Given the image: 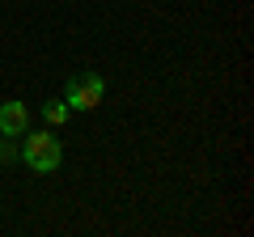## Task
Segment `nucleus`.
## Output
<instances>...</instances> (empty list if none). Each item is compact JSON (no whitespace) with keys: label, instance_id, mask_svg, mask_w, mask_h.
Listing matches in <instances>:
<instances>
[{"label":"nucleus","instance_id":"1","mask_svg":"<svg viewBox=\"0 0 254 237\" xmlns=\"http://www.w3.org/2000/svg\"><path fill=\"white\" fill-rule=\"evenodd\" d=\"M21 157H26V165L34 174H55L64 161V148L60 140L51 136V131H30L26 127V148H21Z\"/></svg>","mask_w":254,"mask_h":237},{"label":"nucleus","instance_id":"2","mask_svg":"<svg viewBox=\"0 0 254 237\" xmlns=\"http://www.w3.org/2000/svg\"><path fill=\"white\" fill-rule=\"evenodd\" d=\"M102 93H106V81H102L98 72H81V76L68 81L64 102H68V110H93L102 102Z\"/></svg>","mask_w":254,"mask_h":237},{"label":"nucleus","instance_id":"3","mask_svg":"<svg viewBox=\"0 0 254 237\" xmlns=\"http://www.w3.org/2000/svg\"><path fill=\"white\" fill-rule=\"evenodd\" d=\"M26 127H30V110H26V102H4L0 106V136H26Z\"/></svg>","mask_w":254,"mask_h":237},{"label":"nucleus","instance_id":"4","mask_svg":"<svg viewBox=\"0 0 254 237\" xmlns=\"http://www.w3.org/2000/svg\"><path fill=\"white\" fill-rule=\"evenodd\" d=\"M68 115H72V110H68V102H60V98H51V102L43 106L47 127H64V123H68Z\"/></svg>","mask_w":254,"mask_h":237},{"label":"nucleus","instance_id":"5","mask_svg":"<svg viewBox=\"0 0 254 237\" xmlns=\"http://www.w3.org/2000/svg\"><path fill=\"white\" fill-rule=\"evenodd\" d=\"M17 144H13V136H0V165H13V161H17Z\"/></svg>","mask_w":254,"mask_h":237}]
</instances>
